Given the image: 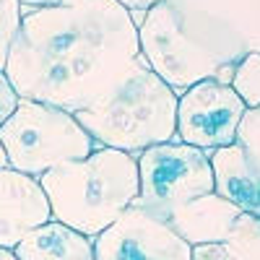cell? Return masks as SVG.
I'll use <instances>...</instances> for the list:
<instances>
[{
	"mask_svg": "<svg viewBox=\"0 0 260 260\" xmlns=\"http://www.w3.org/2000/svg\"><path fill=\"white\" fill-rule=\"evenodd\" d=\"M21 18H24L21 0H0V68L8 60L11 45L21 29Z\"/></svg>",
	"mask_w": 260,
	"mask_h": 260,
	"instance_id": "obj_15",
	"label": "cell"
},
{
	"mask_svg": "<svg viewBox=\"0 0 260 260\" xmlns=\"http://www.w3.org/2000/svg\"><path fill=\"white\" fill-rule=\"evenodd\" d=\"M237 143L245 148L250 161L260 169V104L247 107L240 127H237Z\"/></svg>",
	"mask_w": 260,
	"mask_h": 260,
	"instance_id": "obj_16",
	"label": "cell"
},
{
	"mask_svg": "<svg viewBox=\"0 0 260 260\" xmlns=\"http://www.w3.org/2000/svg\"><path fill=\"white\" fill-rule=\"evenodd\" d=\"M94 260H192V247L164 219L133 203L94 237Z\"/></svg>",
	"mask_w": 260,
	"mask_h": 260,
	"instance_id": "obj_8",
	"label": "cell"
},
{
	"mask_svg": "<svg viewBox=\"0 0 260 260\" xmlns=\"http://www.w3.org/2000/svg\"><path fill=\"white\" fill-rule=\"evenodd\" d=\"M52 219L99 237L138 198V161L117 148L99 146L86 159H71L39 177Z\"/></svg>",
	"mask_w": 260,
	"mask_h": 260,
	"instance_id": "obj_2",
	"label": "cell"
},
{
	"mask_svg": "<svg viewBox=\"0 0 260 260\" xmlns=\"http://www.w3.org/2000/svg\"><path fill=\"white\" fill-rule=\"evenodd\" d=\"M8 167V156H6V148H3V143H0V169H6Z\"/></svg>",
	"mask_w": 260,
	"mask_h": 260,
	"instance_id": "obj_22",
	"label": "cell"
},
{
	"mask_svg": "<svg viewBox=\"0 0 260 260\" xmlns=\"http://www.w3.org/2000/svg\"><path fill=\"white\" fill-rule=\"evenodd\" d=\"M141 55L164 83L172 89H187L203 78H216L224 71L198 42H195L177 21V13L169 0H161L146 13L138 26ZM232 81V76H229Z\"/></svg>",
	"mask_w": 260,
	"mask_h": 260,
	"instance_id": "obj_6",
	"label": "cell"
},
{
	"mask_svg": "<svg viewBox=\"0 0 260 260\" xmlns=\"http://www.w3.org/2000/svg\"><path fill=\"white\" fill-rule=\"evenodd\" d=\"M247 112L242 96L221 78H203L177 96L175 141L213 151L237 143V127Z\"/></svg>",
	"mask_w": 260,
	"mask_h": 260,
	"instance_id": "obj_7",
	"label": "cell"
},
{
	"mask_svg": "<svg viewBox=\"0 0 260 260\" xmlns=\"http://www.w3.org/2000/svg\"><path fill=\"white\" fill-rule=\"evenodd\" d=\"M57 3H65V0H21L24 11H29V8H45V6H57Z\"/></svg>",
	"mask_w": 260,
	"mask_h": 260,
	"instance_id": "obj_20",
	"label": "cell"
},
{
	"mask_svg": "<svg viewBox=\"0 0 260 260\" xmlns=\"http://www.w3.org/2000/svg\"><path fill=\"white\" fill-rule=\"evenodd\" d=\"M213 169V192L240 208V213L260 219V169L250 161L240 143L208 151Z\"/></svg>",
	"mask_w": 260,
	"mask_h": 260,
	"instance_id": "obj_10",
	"label": "cell"
},
{
	"mask_svg": "<svg viewBox=\"0 0 260 260\" xmlns=\"http://www.w3.org/2000/svg\"><path fill=\"white\" fill-rule=\"evenodd\" d=\"M192 260H234V257L229 255L224 242H216V245H195Z\"/></svg>",
	"mask_w": 260,
	"mask_h": 260,
	"instance_id": "obj_18",
	"label": "cell"
},
{
	"mask_svg": "<svg viewBox=\"0 0 260 260\" xmlns=\"http://www.w3.org/2000/svg\"><path fill=\"white\" fill-rule=\"evenodd\" d=\"M16 107H18V94H16V89L11 86L6 71L0 68V125H3L16 112Z\"/></svg>",
	"mask_w": 260,
	"mask_h": 260,
	"instance_id": "obj_17",
	"label": "cell"
},
{
	"mask_svg": "<svg viewBox=\"0 0 260 260\" xmlns=\"http://www.w3.org/2000/svg\"><path fill=\"white\" fill-rule=\"evenodd\" d=\"M138 198L136 206L164 219L180 206L213 192V169L208 151L180 141L151 146L136 156Z\"/></svg>",
	"mask_w": 260,
	"mask_h": 260,
	"instance_id": "obj_5",
	"label": "cell"
},
{
	"mask_svg": "<svg viewBox=\"0 0 260 260\" xmlns=\"http://www.w3.org/2000/svg\"><path fill=\"white\" fill-rule=\"evenodd\" d=\"M229 83L247 107L260 104V52H250L237 62Z\"/></svg>",
	"mask_w": 260,
	"mask_h": 260,
	"instance_id": "obj_14",
	"label": "cell"
},
{
	"mask_svg": "<svg viewBox=\"0 0 260 260\" xmlns=\"http://www.w3.org/2000/svg\"><path fill=\"white\" fill-rule=\"evenodd\" d=\"M177 96L180 94L151 71L141 55L133 71L104 99L76 112V120L96 146L138 156L151 146L175 141Z\"/></svg>",
	"mask_w": 260,
	"mask_h": 260,
	"instance_id": "obj_3",
	"label": "cell"
},
{
	"mask_svg": "<svg viewBox=\"0 0 260 260\" xmlns=\"http://www.w3.org/2000/svg\"><path fill=\"white\" fill-rule=\"evenodd\" d=\"M13 252L18 260H94V240L50 219L31 229Z\"/></svg>",
	"mask_w": 260,
	"mask_h": 260,
	"instance_id": "obj_12",
	"label": "cell"
},
{
	"mask_svg": "<svg viewBox=\"0 0 260 260\" xmlns=\"http://www.w3.org/2000/svg\"><path fill=\"white\" fill-rule=\"evenodd\" d=\"M240 216L242 213L237 206H232L229 201L211 192V195L195 198V201L180 206L177 211L167 213L164 221L175 229L190 247H195V245L224 242Z\"/></svg>",
	"mask_w": 260,
	"mask_h": 260,
	"instance_id": "obj_11",
	"label": "cell"
},
{
	"mask_svg": "<svg viewBox=\"0 0 260 260\" xmlns=\"http://www.w3.org/2000/svg\"><path fill=\"white\" fill-rule=\"evenodd\" d=\"M117 3H120L130 16H133V13H148L156 3H161V0H117Z\"/></svg>",
	"mask_w": 260,
	"mask_h": 260,
	"instance_id": "obj_19",
	"label": "cell"
},
{
	"mask_svg": "<svg viewBox=\"0 0 260 260\" xmlns=\"http://www.w3.org/2000/svg\"><path fill=\"white\" fill-rule=\"evenodd\" d=\"M52 219L50 201L37 177L0 169V247L16 250L24 237Z\"/></svg>",
	"mask_w": 260,
	"mask_h": 260,
	"instance_id": "obj_9",
	"label": "cell"
},
{
	"mask_svg": "<svg viewBox=\"0 0 260 260\" xmlns=\"http://www.w3.org/2000/svg\"><path fill=\"white\" fill-rule=\"evenodd\" d=\"M0 260H18V255L8 247H0Z\"/></svg>",
	"mask_w": 260,
	"mask_h": 260,
	"instance_id": "obj_21",
	"label": "cell"
},
{
	"mask_svg": "<svg viewBox=\"0 0 260 260\" xmlns=\"http://www.w3.org/2000/svg\"><path fill=\"white\" fill-rule=\"evenodd\" d=\"M224 247L234 260H260V219L242 213L224 240Z\"/></svg>",
	"mask_w": 260,
	"mask_h": 260,
	"instance_id": "obj_13",
	"label": "cell"
},
{
	"mask_svg": "<svg viewBox=\"0 0 260 260\" xmlns=\"http://www.w3.org/2000/svg\"><path fill=\"white\" fill-rule=\"evenodd\" d=\"M0 143L6 148L8 167L37 180L52 167L86 159L99 148L76 115L31 99H18L16 112L0 125Z\"/></svg>",
	"mask_w": 260,
	"mask_h": 260,
	"instance_id": "obj_4",
	"label": "cell"
},
{
	"mask_svg": "<svg viewBox=\"0 0 260 260\" xmlns=\"http://www.w3.org/2000/svg\"><path fill=\"white\" fill-rule=\"evenodd\" d=\"M141 57L138 24L117 0H65L29 8L3 71L18 99L83 112Z\"/></svg>",
	"mask_w": 260,
	"mask_h": 260,
	"instance_id": "obj_1",
	"label": "cell"
}]
</instances>
